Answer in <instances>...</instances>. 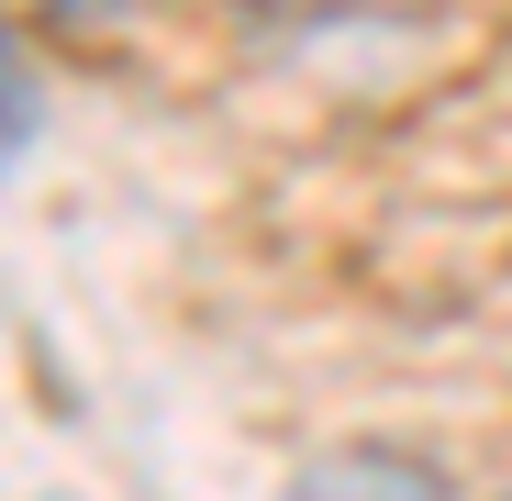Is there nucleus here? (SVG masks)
<instances>
[{
  "mask_svg": "<svg viewBox=\"0 0 512 501\" xmlns=\"http://www.w3.org/2000/svg\"><path fill=\"white\" fill-rule=\"evenodd\" d=\"M279 501H446V490L423 479L412 457H368V446H357V457H312Z\"/></svg>",
  "mask_w": 512,
  "mask_h": 501,
  "instance_id": "nucleus-1",
  "label": "nucleus"
},
{
  "mask_svg": "<svg viewBox=\"0 0 512 501\" xmlns=\"http://www.w3.org/2000/svg\"><path fill=\"white\" fill-rule=\"evenodd\" d=\"M34 12H67V23H112V12H134V0H34Z\"/></svg>",
  "mask_w": 512,
  "mask_h": 501,
  "instance_id": "nucleus-2",
  "label": "nucleus"
}]
</instances>
